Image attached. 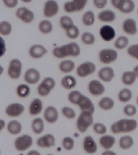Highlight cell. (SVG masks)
<instances>
[{
	"mask_svg": "<svg viewBox=\"0 0 138 155\" xmlns=\"http://www.w3.org/2000/svg\"><path fill=\"white\" fill-rule=\"evenodd\" d=\"M43 109V103L39 98H35L32 101L30 106L29 111L32 115L40 114Z\"/></svg>",
	"mask_w": 138,
	"mask_h": 155,
	"instance_id": "4316f807",
	"label": "cell"
},
{
	"mask_svg": "<svg viewBox=\"0 0 138 155\" xmlns=\"http://www.w3.org/2000/svg\"><path fill=\"white\" fill-rule=\"evenodd\" d=\"M62 144L65 149L67 150H70L74 147V141L70 137H66L63 139Z\"/></svg>",
	"mask_w": 138,
	"mask_h": 155,
	"instance_id": "c3c4849f",
	"label": "cell"
},
{
	"mask_svg": "<svg viewBox=\"0 0 138 155\" xmlns=\"http://www.w3.org/2000/svg\"><path fill=\"white\" fill-rule=\"evenodd\" d=\"M59 7L56 1L48 0L45 3L44 9V14L46 17H53L58 14Z\"/></svg>",
	"mask_w": 138,
	"mask_h": 155,
	"instance_id": "7c38bea8",
	"label": "cell"
},
{
	"mask_svg": "<svg viewBox=\"0 0 138 155\" xmlns=\"http://www.w3.org/2000/svg\"><path fill=\"white\" fill-rule=\"evenodd\" d=\"M40 32L44 34H48L52 32L53 26L52 23L48 20H44L41 21L39 25Z\"/></svg>",
	"mask_w": 138,
	"mask_h": 155,
	"instance_id": "d6a6232c",
	"label": "cell"
},
{
	"mask_svg": "<svg viewBox=\"0 0 138 155\" xmlns=\"http://www.w3.org/2000/svg\"><path fill=\"white\" fill-rule=\"evenodd\" d=\"M98 57L101 63L105 64H110L115 62L117 60L118 54L114 49L105 48L100 51Z\"/></svg>",
	"mask_w": 138,
	"mask_h": 155,
	"instance_id": "277c9868",
	"label": "cell"
},
{
	"mask_svg": "<svg viewBox=\"0 0 138 155\" xmlns=\"http://www.w3.org/2000/svg\"><path fill=\"white\" fill-rule=\"evenodd\" d=\"M129 44V39L128 37L124 35H121L117 37L115 41L114 45L117 50H124L128 47Z\"/></svg>",
	"mask_w": 138,
	"mask_h": 155,
	"instance_id": "484cf974",
	"label": "cell"
},
{
	"mask_svg": "<svg viewBox=\"0 0 138 155\" xmlns=\"http://www.w3.org/2000/svg\"><path fill=\"white\" fill-rule=\"evenodd\" d=\"M99 35L101 38L105 41L110 42L114 40L116 37V31L111 25H103L99 30Z\"/></svg>",
	"mask_w": 138,
	"mask_h": 155,
	"instance_id": "52a82bcc",
	"label": "cell"
},
{
	"mask_svg": "<svg viewBox=\"0 0 138 155\" xmlns=\"http://www.w3.org/2000/svg\"><path fill=\"white\" fill-rule=\"evenodd\" d=\"M44 117L46 120L49 123H54L58 119V111L54 107L49 106L45 109Z\"/></svg>",
	"mask_w": 138,
	"mask_h": 155,
	"instance_id": "44dd1931",
	"label": "cell"
},
{
	"mask_svg": "<svg viewBox=\"0 0 138 155\" xmlns=\"http://www.w3.org/2000/svg\"><path fill=\"white\" fill-rule=\"evenodd\" d=\"M40 73L34 68H29L25 73V80L28 83L34 84L37 83L40 79Z\"/></svg>",
	"mask_w": 138,
	"mask_h": 155,
	"instance_id": "e0dca14e",
	"label": "cell"
},
{
	"mask_svg": "<svg viewBox=\"0 0 138 155\" xmlns=\"http://www.w3.org/2000/svg\"><path fill=\"white\" fill-rule=\"evenodd\" d=\"M134 144V139L130 136H123L121 137L120 139V147L123 150H128Z\"/></svg>",
	"mask_w": 138,
	"mask_h": 155,
	"instance_id": "83f0119b",
	"label": "cell"
},
{
	"mask_svg": "<svg viewBox=\"0 0 138 155\" xmlns=\"http://www.w3.org/2000/svg\"><path fill=\"white\" fill-rule=\"evenodd\" d=\"M42 84L45 86L48 89L51 91L54 87L56 85V82L52 78L48 77L45 78L41 82Z\"/></svg>",
	"mask_w": 138,
	"mask_h": 155,
	"instance_id": "ee69618b",
	"label": "cell"
},
{
	"mask_svg": "<svg viewBox=\"0 0 138 155\" xmlns=\"http://www.w3.org/2000/svg\"><path fill=\"white\" fill-rule=\"evenodd\" d=\"M103 155H115L116 153H115L113 151H106L104 152V153H103Z\"/></svg>",
	"mask_w": 138,
	"mask_h": 155,
	"instance_id": "db71d44e",
	"label": "cell"
},
{
	"mask_svg": "<svg viewBox=\"0 0 138 155\" xmlns=\"http://www.w3.org/2000/svg\"><path fill=\"white\" fill-rule=\"evenodd\" d=\"M137 14H138V9H137Z\"/></svg>",
	"mask_w": 138,
	"mask_h": 155,
	"instance_id": "680465c9",
	"label": "cell"
},
{
	"mask_svg": "<svg viewBox=\"0 0 138 155\" xmlns=\"http://www.w3.org/2000/svg\"><path fill=\"white\" fill-rule=\"evenodd\" d=\"M137 104H138V97H137Z\"/></svg>",
	"mask_w": 138,
	"mask_h": 155,
	"instance_id": "6f0895ef",
	"label": "cell"
},
{
	"mask_svg": "<svg viewBox=\"0 0 138 155\" xmlns=\"http://www.w3.org/2000/svg\"><path fill=\"white\" fill-rule=\"evenodd\" d=\"M62 112L63 115L67 118L74 119L76 116V114L74 109L69 107H64L62 108Z\"/></svg>",
	"mask_w": 138,
	"mask_h": 155,
	"instance_id": "7dc6e473",
	"label": "cell"
},
{
	"mask_svg": "<svg viewBox=\"0 0 138 155\" xmlns=\"http://www.w3.org/2000/svg\"><path fill=\"white\" fill-rule=\"evenodd\" d=\"M89 91L94 96H98L105 92V86L98 80H94L90 81L88 85Z\"/></svg>",
	"mask_w": 138,
	"mask_h": 155,
	"instance_id": "4fadbf2b",
	"label": "cell"
},
{
	"mask_svg": "<svg viewBox=\"0 0 138 155\" xmlns=\"http://www.w3.org/2000/svg\"><path fill=\"white\" fill-rule=\"evenodd\" d=\"M82 111L90 112L93 114L95 107L92 101L88 97L82 95L79 98L77 104Z\"/></svg>",
	"mask_w": 138,
	"mask_h": 155,
	"instance_id": "5bb4252c",
	"label": "cell"
},
{
	"mask_svg": "<svg viewBox=\"0 0 138 155\" xmlns=\"http://www.w3.org/2000/svg\"><path fill=\"white\" fill-rule=\"evenodd\" d=\"M8 129L9 133L13 134H17L20 133L22 129L21 124L18 121H12L8 124Z\"/></svg>",
	"mask_w": 138,
	"mask_h": 155,
	"instance_id": "e575fe53",
	"label": "cell"
},
{
	"mask_svg": "<svg viewBox=\"0 0 138 155\" xmlns=\"http://www.w3.org/2000/svg\"><path fill=\"white\" fill-rule=\"evenodd\" d=\"M23 2H25V3H29V2H31L32 0H21Z\"/></svg>",
	"mask_w": 138,
	"mask_h": 155,
	"instance_id": "9f6ffc18",
	"label": "cell"
},
{
	"mask_svg": "<svg viewBox=\"0 0 138 155\" xmlns=\"http://www.w3.org/2000/svg\"><path fill=\"white\" fill-rule=\"evenodd\" d=\"M92 114L90 112L82 111L79 116L77 122V128L80 132L84 133L92 125L94 121Z\"/></svg>",
	"mask_w": 138,
	"mask_h": 155,
	"instance_id": "3957f363",
	"label": "cell"
},
{
	"mask_svg": "<svg viewBox=\"0 0 138 155\" xmlns=\"http://www.w3.org/2000/svg\"><path fill=\"white\" fill-rule=\"evenodd\" d=\"M93 129L96 133L99 134H105L107 131V128L105 125L100 122L94 124Z\"/></svg>",
	"mask_w": 138,
	"mask_h": 155,
	"instance_id": "7bdbcfd3",
	"label": "cell"
},
{
	"mask_svg": "<svg viewBox=\"0 0 138 155\" xmlns=\"http://www.w3.org/2000/svg\"><path fill=\"white\" fill-rule=\"evenodd\" d=\"M123 0H111V4L113 6L118 10Z\"/></svg>",
	"mask_w": 138,
	"mask_h": 155,
	"instance_id": "f5cc1de1",
	"label": "cell"
},
{
	"mask_svg": "<svg viewBox=\"0 0 138 155\" xmlns=\"http://www.w3.org/2000/svg\"><path fill=\"white\" fill-rule=\"evenodd\" d=\"M95 19V15L94 12L91 10L87 11L83 15V23L87 26H91L94 23Z\"/></svg>",
	"mask_w": 138,
	"mask_h": 155,
	"instance_id": "f546056e",
	"label": "cell"
},
{
	"mask_svg": "<svg viewBox=\"0 0 138 155\" xmlns=\"http://www.w3.org/2000/svg\"><path fill=\"white\" fill-rule=\"evenodd\" d=\"M67 36L71 39H75L79 37L80 34V29L75 25H72L66 30Z\"/></svg>",
	"mask_w": 138,
	"mask_h": 155,
	"instance_id": "f35d334b",
	"label": "cell"
},
{
	"mask_svg": "<svg viewBox=\"0 0 138 155\" xmlns=\"http://www.w3.org/2000/svg\"><path fill=\"white\" fill-rule=\"evenodd\" d=\"M31 89L27 85L21 84L19 85L17 89V93L18 95L21 98H25L30 94Z\"/></svg>",
	"mask_w": 138,
	"mask_h": 155,
	"instance_id": "ab89813d",
	"label": "cell"
},
{
	"mask_svg": "<svg viewBox=\"0 0 138 155\" xmlns=\"http://www.w3.org/2000/svg\"><path fill=\"white\" fill-rule=\"evenodd\" d=\"M133 93L129 89L123 88L118 94V98L122 103H127L132 99Z\"/></svg>",
	"mask_w": 138,
	"mask_h": 155,
	"instance_id": "836d02e7",
	"label": "cell"
},
{
	"mask_svg": "<svg viewBox=\"0 0 138 155\" xmlns=\"http://www.w3.org/2000/svg\"><path fill=\"white\" fill-rule=\"evenodd\" d=\"M136 4L133 0H123L118 9L123 14H131L135 10Z\"/></svg>",
	"mask_w": 138,
	"mask_h": 155,
	"instance_id": "7402d4cb",
	"label": "cell"
},
{
	"mask_svg": "<svg viewBox=\"0 0 138 155\" xmlns=\"http://www.w3.org/2000/svg\"><path fill=\"white\" fill-rule=\"evenodd\" d=\"M22 64L21 61L18 59L12 60L9 64L8 73L12 79H17L21 76Z\"/></svg>",
	"mask_w": 138,
	"mask_h": 155,
	"instance_id": "8992f818",
	"label": "cell"
},
{
	"mask_svg": "<svg viewBox=\"0 0 138 155\" xmlns=\"http://www.w3.org/2000/svg\"><path fill=\"white\" fill-rule=\"evenodd\" d=\"M25 108L23 105L18 103L11 104L7 107L6 113L11 117H17L23 113Z\"/></svg>",
	"mask_w": 138,
	"mask_h": 155,
	"instance_id": "ac0fdd59",
	"label": "cell"
},
{
	"mask_svg": "<svg viewBox=\"0 0 138 155\" xmlns=\"http://www.w3.org/2000/svg\"><path fill=\"white\" fill-rule=\"evenodd\" d=\"M88 0H73L69 2V8L72 12L82 11L87 5Z\"/></svg>",
	"mask_w": 138,
	"mask_h": 155,
	"instance_id": "cb8c5ba5",
	"label": "cell"
},
{
	"mask_svg": "<svg viewBox=\"0 0 138 155\" xmlns=\"http://www.w3.org/2000/svg\"><path fill=\"white\" fill-rule=\"evenodd\" d=\"M123 112L127 116H134L137 113L136 107L133 104H128L124 107Z\"/></svg>",
	"mask_w": 138,
	"mask_h": 155,
	"instance_id": "f6af8a7d",
	"label": "cell"
},
{
	"mask_svg": "<svg viewBox=\"0 0 138 155\" xmlns=\"http://www.w3.org/2000/svg\"><path fill=\"white\" fill-rule=\"evenodd\" d=\"M127 53L131 57L138 60V44H133L128 47Z\"/></svg>",
	"mask_w": 138,
	"mask_h": 155,
	"instance_id": "b9f144b4",
	"label": "cell"
},
{
	"mask_svg": "<svg viewBox=\"0 0 138 155\" xmlns=\"http://www.w3.org/2000/svg\"><path fill=\"white\" fill-rule=\"evenodd\" d=\"M115 104L114 101L109 97L102 98L100 101L98 105L100 107L104 110H110L112 109Z\"/></svg>",
	"mask_w": 138,
	"mask_h": 155,
	"instance_id": "f1b7e54d",
	"label": "cell"
},
{
	"mask_svg": "<svg viewBox=\"0 0 138 155\" xmlns=\"http://www.w3.org/2000/svg\"><path fill=\"white\" fill-rule=\"evenodd\" d=\"M16 15L19 19L26 24L31 23L35 17L33 12L25 7L18 8L16 12Z\"/></svg>",
	"mask_w": 138,
	"mask_h": 155,
	"instance_id": "ba28073f",
	"label": "cell"
},
{
	"mask_svg": "<svg viewBox=\"0 0 138 155\" xmlns=\"http://www.w3.org/2000/svg\"><path fill=\"white\" fill-rule=\"evenodd\" d=\"M136 78V76L133 71H126L122 74V82L126 86H131L135 83Z\"/></svg>",
	"mask_w": 138,
	"mask_h": 155,
	"instance_id": "d4e9b609",
	"label": "cell"
},
{
	"mask_svg": "<svg viewBox=\"0 0 138 155\" xmlns=\"http://www.w3.org/2000/svg\"><path fill=\"white\" fill-rule=\"evenodd\" d=\"M81 40L87 45H92L95 43L96 37L94 35L89 32H85L81 35Z\"/></svg>",
	"mask_w": 138,
	"mask_h": 155,
	"instance_id": "8d00e7d4",
	"label": "cell"
},
{
	"mask_svg": "<svg viewBox=\"0 0 138 155\" xmlns=\"http://www.w3.org/2000/svg\"><path fill=\"white\" fill-rule=\"evenodd\" d=\"M33 143L32 138L31 136L24 135L19 137L15 140V147L20 151H25L32 145Z\"/></svg>",
	"mask_w": 138,
	"mask_h": 155,
	"instance_id": "9c48e42d",
	"label": "cell"
},
{
	"mask_svg": "<svg viewBox=\"0 0 138 155\" xmlns=\"http://www.w3.org/2000/svg\"><path fill=\"white\" fill-rule=\"evenodd\" d=\"M84 148L85 151L89 153H95L97 152L98 148L97 143L90 136H87L85 138Z\"/></svg>",
	"mask_w": 138,
	"mask_h": 155,
	"instance_id": "ffe728a7",
	"label": "cell"
},
{
	"mask_svg": "<svg viewBox=\"0 0 138 155\" xmlns=\"http://www.w3.org/2000/svg\"><path fill=\"white\" fill-rule=\"evenodd\" d=\"M32 128L33 131L36 134H40L44 129V121L40 118H37L34 120L32 123Z\"/></svg>",
	"mask_w": 138,
	"mask_h": 155,
	"instance_id": "d590c367",
	"label": "cell"
},
{
	"mask_svg": "<svg viewBox=\"0 0 138 155\" xmlns=\"http://www.w3.org/2000/svg\"><path fill=\"white\" fill-rule=\"evenodd\" d=\"M116 14L113 11L110 9H104L102 10L98 14V20L104 23L113 22L116 19Z\"/></svg>",
	"mask_w": 138,
	"mask_h": 155,
	"instance_id": "2e32d148",
	"label": "cell"
},
{
	"mask_svg": "<svg viewBox=\"0 0 138 155\" xmlns=\"http://www.w3.org/2000/svg\"><path fill=\"white\" fill-rule=\"evenodd\" d=\"M122 29L125 33L130 35H134L137 33L138 29L136 20L132 18H128L123 21Z\"/></svg>",
	"mask_w": 138,
	"mask_h": 155,
	"instance_id": "30bf717a",
	"label": "cell"
},
{
	"mask_svg": "<svg viewBox=\"0 0 138 155\" xmlns=\"http://www.w3.org/2000/svg\"><path fill=\"white\" fill-rule=\"evenodd\" d=\"M96 66L93 62L87 61L81 64L77 69V73L79 77L85 78L94 73Z\"/></svg>",
	"mask_w": 138,
	"mask_h": 155,
	"instance_id": "5b68a950",
	"label": "cell"
},
{
	"mask_svg": "<svg viewBox=\"0 0 138 155\" xmlns=\"http://www.w3.org/2000/svg\"><path fill=\"white\" fill-rule=\"evenodd\" d=\"M133 71L135 73L136 75L137 78H138V65L134 67V70H133Z\"/></svg>",
	"mask_w": 138,
	"mask_h": 155,
	"instance_id": "11a10c76",
	"label": "cell"
},
{
	"mask_svg": "<svg viewBox=\"0 0 138 155\" xmlns=\"http://www.w3.org/2000/svg\"><path fill=\"white\" fill-rule=\"evenodd\" d=\"M60 25L62 28L67 29L68 28L74 25V21L70 17L64 15L61 17L60 19Z\"/></svg>",
	"mask_w": 138,
	"mask_h": 155,
	"instance_id": "60d3db41",
	"label": "cell"
},
{
	"mask_svg": "<svg viewBox=\"0 0 138 155\" xmlns=\"http://www.w3.org/2000/svg\"><path fill=\"white\" fill-rule=\"evenodd\" d=\"M98 76L102 81L105 82H110L115 78V71L111 67H104L98 71Z\"/></svg>",
	"mask_w": 138,
	"mask_h": 155,
	"instance_id": "8fae6325",
	"label": "cell"
},
{
	"mask_svg": "<svg viewBox=\"0 0 138 155\" xmlns=\"http://www.w3.org/2000/svg\"><path fill=\"white\" fill-rule=\"evenodd\" d=\"M138 127L137 121L131 119H122L113 123L111 130L114 134L127 133L135 130Z\"/></svg>",
	"mask_w": 138,
	"mask_h": 155,
	"instance_id": "7a4b0ae2",
	"label": "cell"
},
{
	"mask_svg": "<svg viewBox=\"0 0 138 155\" xmlns=\"http://www.w3.org/2000/svg\"><path fill=\"white\" fill-rule=\"evenodd\" d=\"M75 67V64L71 60H64L59 65L60 70L64 73H69L72 71Z\"/></svg>",
	"mask_w": 138,
	"mask_h": 155,
	"instance_id": "4dcf8cb0",
	"label": "cell"
},
{
	"mask_svg": "<svg viewBox=\"0 0 138 155\" xmlns=\"http://www.w3.org/2000/svg\"><path fill=\"white\" fill-rule=\"evenodd\" d=\"M52 52L54 56L58 58L68 56L77 57L81 53V49L77 43L71 42L55 48Z\"/></svg>",
	"mask_w": 138,
	"mask_h": 155,
	"instance_id": "6da1fadb",
	"label": "cell"
},
{
	"mask_svg": "<svg viewBox=\"0 0 138 155\" xmlns=\"http://www.w3.org/2000/svg\"><path fill=\"white\" fill-rule=\"evenodd\" d=\"M82 94L78 91H74L71 92L68 96L69 100L74 104H77L79 98Z\"/></svg>",
	"mask_w": 138,
	"mask_h": 155,
	"instance_id": "bcb514c9",
	"label": "cell"
},
{
	"mask_svg": "<svg viewBox=\"0 0 138 155\" xmlns=\"http://www.w3.org/2000/svg\"><path fill=\"white\" fill-rule=\"evenodd\" d=\"M116 139L113 136L105 135L100 139L101 146L106 150H110L114 146L116 143Z\"/></svg>",
	"mask_w": 138,
	"mask_h": 155,
	"instance_id": "603a6c76",
	"label": "cell"
},
{
	"mask_svg": "<svg viewBox=\"0 0 138 155\" xmlns=\"http://www.w3.org/2000/svg\"><path fill=\"white\" fill-rule=\"evenodd\" d=\"M3 3L8 8H15L18 4V0H3Z\"/></svg>",
	"mask_w": 138,
	"mask_h": 155,
	"instance_id": "816d5d0a",
	"label": "cell"
},
{
	"mask_svg": "<svg viewBox=\"0 0 138 155\" xmlns=\"http://www.w3.org/2000/svg\"><path fill=\"white\" fill-rule=\"evenodd\" d=\"M12 31V26L9 21H4L0 24V33L2 35L8 36Z\"/></svg>",
	"mask_w": 138,
	"mask_h": 155,
	"instance_id": "74e56055",
	"label": "cell"
},
{
	"mask_svg": "<svg viewBox=\"0 0 138 155\" xmlns=\"http://www.w3.org/2000/svg\"><path fill=\"white\" fill-rule=\"evenodd\" d=\"M77 81L74 77L67 75L64 77L61 80V84L65 88L71 89L76 86Z\"/></svg>",
	"mask_w": 138,
	"mask_h": 155,
	"instance_id": "1f68e13d",
	"label": "cell"
},
{
	"mask_svg": "<svg viewBox=\"0 0 138 155\" xmlns=\"http://www.w3.org/2000/svg\"><path fill=\"white\" fill-rule=\"evenodd\" d=\"M93 2L95 8L103 9L107 5L108 0H93Z\"/></svg>",
	"mask_w": 138,
	"mask_h": 155,
	"instance_id": "681fc988",
	"label": "cell"
},
{
	"mask_svg": "<svg viewBox=\"0 0 138 155\" xmlns=\"http://www.w3.org/2000/svg\"><path fill=\"white\" fill-rule=\"evenodd\" d=\"M37 144L41 147L49 148L55 145V139L51 134H47L39 138L37 140Z\"/></svg>",
	"mask_w": 138,
	"mask_h": 155,
	"instance_id": "d6986e66",
	"label": "cell"
},
{
	"mask_svg": "<svg viewBox=\"0 0 138 155\" xmlns=\"http://www.w3.org/2000/svg\"><path fill=\"white\" fill-rule=\"evenodd\" d=\"M50 90L48 89L45 86H43L41 84L39 85L38 87V92L41 96H47L50 93Z\"/></svg>",
	"mask_w": 138,
	"mask_h": 155,
	"instance_id": "f907efd6",
	"label": "cell"
},
{
	"mask_svg": "<svg viewBox=\"0 0 138 155\" xmlns=\"http://www.w3.org/2000/svg\"><path fill=\"white\" fill-rule=\"evenodd\" d=\"M48 52V50L44 45L38 44L32 45L29 50L30 56L35 59L41 58L46 55Z\"/></svg>",
	"mask_w": 138,
	"mask_h": 155,
	"instance_id": "9a60e30c",
	"label": "cell"
}]
</instances>
